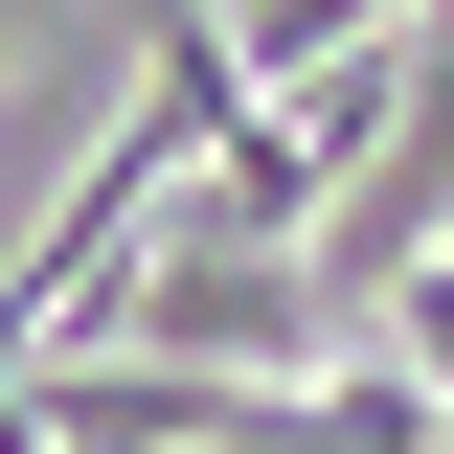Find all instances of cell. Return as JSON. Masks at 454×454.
I'll return each instance as SVG.
<instances>
[{"label": "cell", "mask_w": 454, "mask_h": 454, "mask_svg": "<svg viewBox=\"0 0 454 454\" xmlns=\"http://www.w3.org/2000/svg\"><path fill=\"white\" fill-rule=\"evenodd\" d=\"M387 318H409V364H432V387H454V250H432V273L387 295Z\"/></svg>", "instance_id": "cell-1"}, {"label": "cell", "mask_w": 454, "mask_h": 454, "mask_svg": "<svg viewBox=\"0 0 454 454\" xmlns=\"http://www.w3.org/2000/svg\"><path fill=\"white\" fill-rule=\"evenodd\" d=\"M0 454H91V432H68V409H46V387H0Z\"/></svg>", "instance_id": "cell-2"}, {"label": "cell", "mask_w": 454, "mask_h": 454, "mask_svg": "<svg viewBox=\"0 0 454 454\" xmlns=\"http://www.w3.org/2000/svg\"><path fill=\"white\" fill-rule=\"evenodd\" d=\"M23 46H46V0H0V91H23Z\"/></svg>", "instance_id": "cell-3"}]
</instances>
